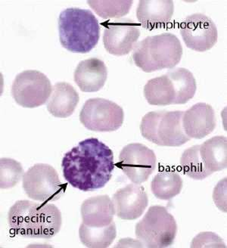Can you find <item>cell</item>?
Masks as SVG:
<instances>
[{
  "label": "cell",
  "mask_w": 227,
  "mask_h": 248,
  "mask_svg": "<svg viewBox=\"0 0 227 248\" xmlns=\"http://www.w3.org/2000/svg\"><path fill=\"white\" fill-rule=\"evenodd\" d=\"M10 227L24 238L49 239L60 231L62 214L52 203L18 201L8 214Z\"/></svg>",
  "instance_id": "cell-2"
},
{
  "label": "cell",
  "mask_w": 227,
  "mask_h": 248,
  "mask_svg": "<svg viewBox=\"0 0 227 248\" xmlns=\"http://www.w3.org/2000/svg\"><path fill=\"white\" fill-rule=\"evenodd\" d=\"M116 236L117 230L114 222L109 226L102 228L89 227L83 223L80 226V239L86 248H109Z\"/></svg>",
  "instance_id": "cell-21"
},
{
  "label": "cell",
  "mask_w": 227,
  "mask_h": 248,
  "mask_svg": "<svg viewBox=\"0 0 227 248\" xmlns=\"http://www.w3.org/2000/svg\"><path fill=\"white\" fill-rule=\"evenodd\" d=\"M115 214L113 202L108 195L88 198L81 205L83 224L89 227L102 228L114 222Z\"/></svg>",
  "instance_id": "cell-17"
},
{
  "label": "cell",
  "mask_w": 227,
  "mask_h": 248,
  "mask_svg": "<svg viewBox=\"0 0 227 248\" xmlns=\"http://www.w3.org/2000/svg\"><path fill=\"white\" fill-rule=\"evenodd\" d=\"M23 188L31 199L49 203L59 200L64 195L66 186L52 166L36 164L24 173Z\"/></svg>",
  "instance_id": "cell-7"
},
{
  "label": "cell",
  "mask_w": 227,
  "mask_h": 248,
  "mask_svg": "<svg viewBox=\"0 0 227 248\" xmlns=\"http://www.w3.org/2000/svg\"><path fill=\"white\" fill-rule=\"evenodd\" d=\"M191 248H226V245L214 233L202 232L192 241Z\"/></svg>",
  "instance_id": "cell-27"
},
{
  "label": "cell",
  "mask_w": 227,
  "mask_h": 248,
  "mask_svg": "<svg viewBox=\"0 0 227 248\" xmlns=\"http://www.w3.org/2000/svg\"><path fill=\"white\" fill-rule=\"evenodd\" d=\"M108 78L104 62L96 58L80 62L74 71V81L81 91L95 93L103 88Z\"/></svg>",
  "instance_id": "cell-16"
},
{
  "label": "cell",
  "mask_w": 227,
  "mask_h": 248,
  "mask_svg": "<svg viewBox=\"0 0 227 248\" xmlns=\"http://www.w3.org/2000/svg\"><path fill=\"white\" fill-rule=\"evenodd\" d=\"M151 191L160 200H171L182 191V179L178 173L170 171L159 172L151 181Z\"/></svg>",
  "instance_id": "cell-22"
},
{
  "label": "cell",
  "mask_w": 227,
  "mask_h": 248,
  "mask_svg": "<svg viewBox=\"0 0 227 248\" xmlns=\"http://www.w3.org/2000/svg\"><path fill=\"white\" fill-rule=\"evenodd\" d=\"M59 39L62 46L74 53H88L98 44L100 27L91 11L69 8L59 19Z\"/></svg>",
  "instance_id": "cell-3"
},
{
  "label": "cell",
  "mask_w": 227,
  "mask_h": 248,
  "mask_svg": "<svg viewBox=\"0 0 227 248\" xmlns=\"http://www.w3.org/2000/svg\"><path fill=\"white\" fill-rule=\"evenodd\" d=\"M122 108L105 98H90L80 113V121L86 129L95 132L116 131L122 126Z\"/></svg>",
  "instance_id": "cell-9"
},
{
  "label": "cell",
  "mask_w": 227,
  "mask_h": 248,
  "mask_svg": "<svg viewBox=\"0 0 227 248\" xmlns=\"http://www.w3.org/2000/svg\"><path fill=\"white\" fill-rule=\"evenodd\" d=\"M184 111H151L142 119L140 131L145 139L159 146L179 147L191 139L182 126Z\"/></svg>",
  "instance_id": "cell-5"
},
{
  "label": "cell",
  "mask_w": 227,
  "mask_h": 248,
  "mask_svg": "<svg viewBox=\"0 0 227 248\" xmlns=\"http://www.w3.org/2000/svg\"><path fill=\"white\" fill-rule=\"evenodd\" d=\"M172 80L177 94V105L187 103L196 92V81L193 74L183 67L173 68L166 73Z\"/></svg>",
  "instance_id": "cell-23"
},
{
  "label": "cell",
  "mask_w": 227,
  "mask_h": 248,
  "mask_svg": "<svg viewBox=\"0 0 227 248\" xmlns=\"http://www.w3.org/2000/svg\"><path fill=\"white\" fill-rule=\"evenodd\" d=\"M136 236L143 247L168 248L174 244L178 232L174 217L162 206H152L135 229Z\"/></svg>",
  "instance_id": "cell-6"
},
{
  "label": "cell",
  "mask_w": 227,
  "mask_h": 248,
  "mask_svg": "<svg viewBox=\"0 0 227 248\" xmlns=\"http://www.w3.org/2000/svg\"><path fill=\"white\" fill-rule=\"evenodd\" d=\"M216 125L215 112L208 104H195L182 116V126L190 139L205 138L214 130Z\"/></svg>",
  "instance_id": "cell-14"
},
{
  "label": "cell",
  "mask_w": 227,
  "mask_h": 248,
  "mask_svg": "<svg viewBox=\"0 0 227 248\" xmlns=\"http://www.w3.org/2000/svg\"><path fill=\"white\" fill-rule=\"evenodd\" d=\"M182 40L188 48L196 52H205L215 45L218 38L216 24L203 14L186 17L180 27Z\"/></svg>",
  "instance_id": "cell-11"
},
{
  "label": "cell",
  "mask_w": 227,
  "mask_h": 248,
  "mask_svg": "<svg viewBox=\"0 0 227 248\" xmlns=\"http://www.w3.org/2000/svg\"><path fill=\"white\" fill-rule=\"evenodd\" d=\"M213 198L218 208L227 212V178L222 179L216 186Z\"/></svg>",
  "instance_id": "cell-28"
},
{
  "label": "cell",
  "mask_w": 227,
  "mask_h": 248,
  "mask_svg": "<svg viewBox=\"0 0 227 248\" xmlns=\"http://www.w3.org/2000/svg\"><path fill=\"white\" fill-rule=\"evenodd\" d=\"M182 46L178 36L170 33L148 36L136 43L132 59L144 72L173 69L182 59Z\"/></svg>",
  "instance_id": "cell-4"
},
{
  "label": "cell",
  "mask_w": 227,
  "mask_h": 248,
  "mask_svg": "<svg viewBox=\"0 0 227 248\" xmlns=\"http://www.w3.org/2000/svg\"><path fill=\"white\" fill-rule=\"evenodd\" d=\"M112 202L117 217L124 220H134L143 215L148 206V198L143 186L130 184L117 190Z\"/></svg>",
  "instance_id": "cell-13"
},
{
  "label": "cell",
  "mask_w": 227,
  "mask_h": 248,
  "mask_svg": "<svg viewBox=\"0 0 227 248\" xmlns=\"http://www.w3.org/2000/svg\"><path fill=\"white\" fill-rule=\"evenodd\" d=\"M201 160L211 173L226 169L227 166V139L214 136L199 145Z\"/></svg>",
  "instance_id": "cell-19"
},
{
  "label": "cell",
  "mask_w": 227,
  "mask_h": 248,
  "mask_svg": "<svg viewBox=\"0 0 227 248\" xmlns=\"http://www.w3.org/2000/svg\"><path fill=\"white\" fill-rule=\"evenodd\" d=\"M62 167L65 179L74 188L96 191L112 179L113 152L97 139H86L65 155Z\"/></svg>",
  "instance_id": "cell-1"
},
{
  "label": "cell",
  "mask_w": 227,
  "mask_h": 248,
  "mask_svg": "<svg viewBox=\"0 0 227 248\" xmlns=\"http://www.w3.org/2000/svg\"><path fill=\"white\" fill-rule=\"evenodd\" d=\"M140 36L139 25L134 21L128 18L117 20L105 27L104 46L112 55H128L134 48Z\"/></svg>",
  "instance_id": "cell-12"
},
{
  "label": "cell",
  "mask_w": 227,
  "mask_h": 248,
  "mask_svg": "<svg viewBox=\"0 0 227 248\" xmlns=\"http://www.w3.org/2000/svg\"><path fill=\"white\" fill-rule=\"evenodd\" d=\"M156 155L143 144L126 145L119 156V168L134 184L148 180L156 167Z\"/></svg>",
  "instance_id": "cell-10"
},
{
  "label": "cell",
  "mask_w": 227,
  "mask_h": 248,
  "mask_svg": "<svg viewBox=\"0 0 227 248\" xmlns=\"http://www.w3.org/2000/svg\"><path fill=\"white\" fill-rule=\"evenodd\" d=\"M79 102V94L75 89L65 82L55 83L49 98V112L58 118H66L74 113Z\"/></svg>",
  "instance_id": "cell-18"
},
{
  "label": "cell",
  "mask_w": 227,
  "mask_h": 248,
  "mask_svg": "<svg viewBox=\"0 0 227 248\" xmlns=\"http://www.w3.org/2000/svg\"><path fill=\"white\" fill-rule=\"evenodd\" d=\"M0 166V187L2 189L13 188L24 177L22 166L14 159L1 158Z\"/></svg>",
  "instance_id": "cell-26"
},
{
  "label": "cell",
  "mask_w": 227,
  "mask_h": 248,
  "mask_svg": "<svg viewBox=\"0 0 227 248\" xmlns=\"http://www.w3.org/2000/svg\"><path fill=\"white\" fill-rule=\"evenodd\" d=\"M180 165L186 176L195 180H203L211 176L204 166L199 153V145H194L182 153Z\"/></svg>",
  "instance_id": "cell-24"
},
{
  "label": "cell",
  "mask_w": 227,
  "mask_h": 248,
  "mask_svg": "<svg viewBox=\"0 0 227 248\" xmlns=\"http://www.w3.org/2000/svg\"><path fill=\"white\" fill-rule=\"evenodd\" d=\"M133 1L132 0H90L87 1L90 7L99 17L104 19L120 18L130 12Z\"/></svg>",
  "instance_id": "cell-25"
},
{
  "label": "cell",
  "mask_w": 227,
  "mask_h": 248,
  "mask_svg": "<svg viewBox=\"0 0 227 248\" xmlns=\"http://www.w3.org/2000/svg\"><path fill=\"white\" fill-rule=\"evenodd\" d=\"M174 12L171 0H141L136 9V17L143 28L153 30L167 24Z\"/></svg>",
  "instance_id": "cell-15"
},
{
  "label": "cell",
  "mask_w": 227,
  "mask_h": 248,
  "mask_svg": "<svg viewBox=\"0 0 227 248\" xmlns=\"http://www.w3.org/2000/svg\"><path fill=\"white\" fill-rule=\"evenodd\" d=\"M52 86L45 74L28 70L17 74L12 83V95L21 107L34 108L47 103Z\"/></svg>",
  "instance_id": "cell-8"
},
{
  "label": "cell",
  "mask_w": 227,
  "mask_h": 248,
  "mask_svg": "<svg viewBox=\"0 0 227 248\" xmlns=\"http://www.w3.org/2000/svg\"><path fill=\"white\" fill-rule=\"evenodd\" d=\"M144 95L151 105H177V94L172 80L167 74L149 79L144 87Z\"/></svg>",
  "instance_id": "cell-20"
}]
</instances>
